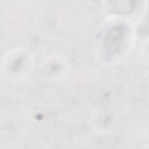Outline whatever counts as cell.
Instances as JSON below:
<instances>
[{"mask_svg":"<svg viewBox=\"0 0 149 149\" xmlns=\"http://www.w3.org/2000/svg\"><path fill=\"white\" fill-rule=\"evenodd\" d=\"M123 34V31L120 27H116L109 32L105 41V47L108 52L112 53L117 51L118 48L122 42Z\"/></svg>","mask_w":149,"mask_h":149,"instance_id":"1","label":"cell"}]
</instances>
